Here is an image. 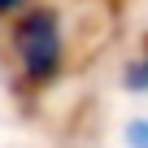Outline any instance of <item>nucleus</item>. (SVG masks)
I'll use <instances>...</instances> for the list:
<instances>
[{
  "mask_svg": "<svg viewBox=\"0 0 148 148\" xmlns=\"http://www.w3.org/2000/svg\"><path fill=\"white\" fill-rule=\"evenodd\" d=\"M122 144L126 148H148V118H131L122 126Z\"/></svg>",
  "mask_w": 148,
  "mask_h": 148,
  "instance_id": "7ed1b4c3",
  "label": "nucleus"
},
{
  "mask_svg": "<svg viewBox=\"0 0 148 148\" xmlns=\"http://www.w3.org/2000/svg\"><path fill=\"white\" fill-rule=\"evenodd\" d=\"M122 87H126L131 96H144V92H148V35L135 44V52H131L126 65H122Z\"/></svg>",
  "mask_w": 148,
  "mask_h": 148,
  "instance_id": "f03ea898",
  "label": "nucleus"
},
{
  "mask_svg": "<svg viewBox=\"0 0 148 148\" xmlns=\"http://www.w3.org/2000/svg\"><path fill=\"white\" fill-rule=\"evenodd\" d=\"M26 5H31V0H0V22H13Z\"/></svg>",
  "mask_w": 148,
  "mask_h": 148,
  "instance_id": "20e7f679",
  "label": "nucleus"
},
{
  "mask_svg": "<svg viewBox=\"0 0 148 148\" xmlns=\"http://www.w3.org/2000/svg\"><path fill=\"white\" fill-rule=\"evenodd\" d=\"M9 52L18 65V83L26 92H44L61 79L65 70V22L57 5H44V0H31V5L9 22Z\"/></svg>",
  "mask_w": 148,
  "mask_h": 148,
  "instance_id": "f257e3e1",
  "label": "nucleus"
}]
</instances>
